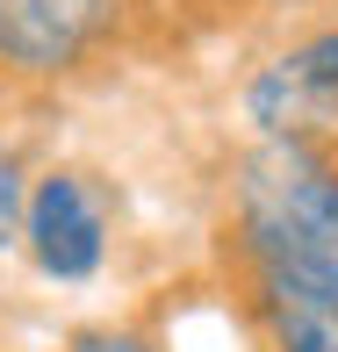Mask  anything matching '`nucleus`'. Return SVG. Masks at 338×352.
Here are the masks:
<instances>
[{
  "label": "nucleus",
  "instance_id": "nucleus-1",
  "mask_svg": "<svg viewBox=\"0 0 338 352\" xmlns=\"http://www.w3.org/2000/svg\"><path fill=\"white\" fill-rule=\"evenodd\" d=\"M237 223L260 274L338 287V173L302 137H266L237 173Z\"/></svg>",
  "mask_w": 338,
  "mask_h": 352
},
{
  "label": "nucleus",
  "instance_id": "nucleus-2",
  "mask_svg": "<svg viewBox=\"0 0 338 352\" xmlns=\"http://www.w3.org/2000/svg\"><path fill=\"white\" fill-rule=\"evenodd\" d=\"M29 252H36V266L51 280H87L94 266H101L108 252V223H101V201H94V187L79 180V173H51V180L29 195Z\"/></svg>",
  "mask_w": 338,
  "mask_h": 352
},
{
  "label": "nucleus",
  "instance_id": "nucleus-3",
  "mask_svg": "<svg viewBox=\"0 0 338 352\" xmlns=\"http://www.w3.org/2000/svg\"><path fill=\"white\" fill-rule=\"evenodd\" d=\"M245 108H252V122H260L266 137H302V130H317V122H331L338 116V29L310 36L302 51H288L281 65H266L252 79Z\"/></svg>",
  "mask_w": 338,
  "mask_h": 352
},
{
  "label": "nucleus",
  "instance_id": "nucleus-4",
  "mask_svg": "<svg viewBox=\"0 0 338 352\" xmlns=\"http://www.w3.org/2000/svg\"><path fill=\"white\" fill-rule=\"evenodd\" d=\"M116 22V0H0V58L22 72H65Z\"/></svg>",
  "mask_w": 338,
  "mask_h": 352
},
{
  "label": "nucleus",
  "instance_id": "nucleus-5",
  "mask_svg": "<svg viewBox=\"0 0 338 352\" xmlns=\"http://www.w3.org/2000/svg\"><path fill=\"white\" fill-rule=\"evenodd\" d=\"M260 309L281 352H338V287L331 280H295V274H260Z\"/></svg>",
  "mask_w": 338,
  "mask_h": 352
},
{
  "label": "nucleus",
  "instance_id": "nucleus-6",
  "mask_svg": "<svg viewBox=\"0 0 338 352\" xmlns=\"http://www.w3.org/2000/svg\"><path fill=\"white\" fill-rule=\"evenodd\" d=\"M22 173H14V158L0 151V245H14V223H22Z\"/></svg>",
  "mask_w": 338,
  "mask_h": 352
},
{
  "label": "nucleus",
  "instance_id": "nucleus-7",
  "mask_svg": "<svg viewBox=\"0 0 338 352\" xmlns=\"http://www.w3.org/2000/svg\"><path fill=\"white\" fill-rule=\"evenodd\" d=\"M72 352H151L144 338H116V331H94V338H79Z\"/></svg>",
  "mask_w": 338,
  "mask_h": 352
}]
</instances>
